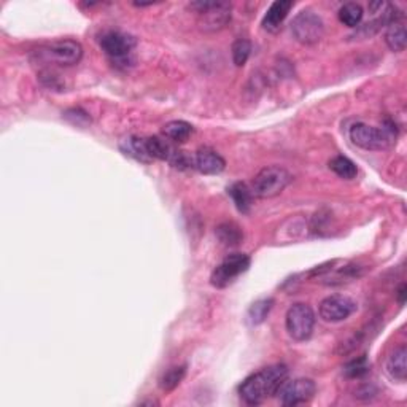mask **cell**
Instances as JSON below:
<instances>
[{
	"label": "cell",
	"instance_id": "cell-7",
	"mask_svg": "<svg viewBox=\"0 0 407 407\" xmlns=\"http://www.w3.org/2000/svg\"><path fill=\"white\" fill-rule=\"evenodd\" d=\"M291 34L302 45L319 44L325 34V24L312 10H302L291 22Z\"/></svg>",
	"mask_w": 407,
	"mask_h": 407
},
{
	"label": "cell",
	"instance_id": "cell-4",
	"mask_svg": "<svg viewBox=\"0 0 407 407\" xmlns=\"http://www.w3.org/2000/svg\"><path fill=\"white\" fill-rule=\"evenodd\" d=\"M100 48L116 67L126 69L134 62L133 53L135 48V40L128 34L118 31L105 32L100 37Z\"/></svg>",
	"mask_w": 407,
	"mask_h": 407
},
{
	"label": "cell",
	"instance_id": "cell-17",
	"mask_svg": "<svg viewBox=\"0 0 407 407\" xmlns=\"http://www.w3.org/2000/svg\"><path fill=\"white\" fill-rule=\"evenodd\" d=\"M193 133H194L193 126L187 121H182V119H175V121L167 123L163 128V134L166 135V139L177 143L187 142Z\"/></svg>",
	"mask_w": 407,
	"mask_h": 407
},
{
	"label": "cell",
	"instance_id": "cell-18",
	"mask_svg": "<svg viewBox=\"0 0 407 407\" xmlns=\"http://www.w3.org/2000/svg\"><path fill=\"white\" fill-rule=\"evenodd\" d=\"M215 234H217L218 241L226 245V247H236V245L241 243L243 239L242 229L236 223H232V221L221 223L217 227V231H215Z\"/></svg>",
	"mask_w": 407,
	"mask_h": 407
},
{
	"label": "cell",
	"instance_id": "cell-13",
	"mask_svg": "<svg viewBox=\"0 0 407 407\" xmlns=\"http://www.w3.org/2000/svg\"><path fill=\"white\" fill-rule=\"evenodd\" d=\"M291 7L293 4L290 0H277V2H274L271 7H269L265 18H262V27H265L267 32H277L279 29L282 27L286 16H288Z\"/></svg>",
	"mask_w": 407,
	"mask_h": 407
},
{
	"label": "cell",
	"instance_id": "cell-14",
	"mask_svg": "<svg viewBox=\"0 0 407 407\" xmlns=\"http://www.w3.org/2000/svg\"><path fill=\"white\" fill-rule=\"evenodd\" d=\"M119 148L126 154V156L134 158L135 161H140V163H152L153 158L148 152L147 147V139H142V137L137 135H129L124 137V139L119 142Z\"/></svg>",
	"mask_w": 407,
	"mask_h": 407
},
{
	"label": "cell",
	"instance_id": "cell-20",
	"mask_svg": "<svg viewBox=\"0 0 407 407\" xmlns=\"http://www.w3.org/2000/svg\"><path fill=\"white\" fill-rule=\"evenodd\" d=\"M272 305H274V301L271 298L260 299V301L251 304L248 312H247L248 325H251V326L261 325V323L267 319V315H269V312H271Z\"/></svg>",
	"mask_w": 407,
	"mask_h": 407
},
{
	"label": "cell",
	"instance_id": "cell-5",
	"mask_svg": "<svg viewBox=\"0 0 407 407\" xmlns=\"http://www.w3.org/2000/svg\"><path fill=\"white\" fill-rule=\"evenodd\" d=\"M199 13V27L204 32H218L231 21L232 7L227 2H194L191 4Z\"/></svg>",
	"mask_w": 407,
	"mask_h": 407
},
{
	"label": "cell",
	"instance_id": "cell-12",
	"mask_svg": "<svg viewBox=\"0 0 407 407\" xmlns=\"http://www.w3.org/2000/svg\"><path fill=\"white\" fill-rule=\"evenodd\" d=\"M193 167L206 175H217L226 167V161L212 148H199L193 156Z\"/></svg>",
	"mask_w": 407,
	"mask_h": 407
},
{
	"label": "cell",
	"instance_id": "cell-15",
	"mask_svg": "<svg viewBox=\"0 0 407 407\" xmlns=\"http://www.w3.org/2000/svg\"><path fill=\"white\" fill-rule=\"evenodd\" d=\"M406 358H407V350H406L404 345H401V347H398V349H394L392 352V355L388 356V360H387V373H388V375L392 377L393 380L406 382V377H407Z\"/></svg>",
	"mask_w": 407,
	"mask_h": 407
},
{
	"label": "cell",
	"instance_id": "cell-10",
	"mask_svg": "<svg viewBox=\"0 0 407 407\" xmlns=\"http://www.w3.org/2000/svg\"><path fill=\"white\" fill-rule=\"evenodd\" d=\"M316 385L312 379H286L279 388V399L283 406H299L309 403L315 396Z\"/></svg>",
	"mask_w": 407,
	"mask_h": 407
},
{
	"label": "cell",
	"instance_id": "cell-23",
	"mask_svg": "<svg viewBox=\"0 0 407 407\" xmlns=\"http://www.w3.org/2000/svg\"><path fill=\"white\" fill-rule=\"evenodd\" d=\"M339 21L344 24L347 27H356L360 26V22L363 20V8L361 5L358 4H345L342 7L339 8Z\"/></svg>",
	"mask_w": 407,
	"mask_h": 407
},
{
	"label": "cell",
	"instance_id": "cell-1",
	"mask_svg": "<svg viewBox=\"0 0 407 407\" xmlns=\"http://www.w3.org/2000/svg\"><path fill=\"white\" fill-rule=\"evenodd\" d=\"M286 379H288V368L285 364H272L247 377L239 388V393L247 404H261L262 401L277 394L279 388Z\"/></svg>",
	"mask_w": 407,
	"mask_h": 407
},
{
	"label": "cell",
	"instance_id": "cell-19",
	"mask_svg": "<svg viewBox=\"0 0 407 407\" xmlns=\"http://www.w3.org/2000/svg\"><path fill=\"white\" fill-rule=\"evenodd\" d=\"M406 39H407V35H406V27L403 22L401 21L392 22L390 26H388L387 34H385V41L392 51L394 53L404 51Z\"/></svg>",
	"mask_w": 407,
	"mask_h": 407
},
{
	"label": "cell",
	"instance_id": "cell-26",
	"mask_svg": "<svg viewBox=\"0 0 407 407\" xmlns=\"http://www.w3.org/2000/svg\"><path fill=\"white\" fill-rule=\"evenodd\" d=\"M406 290H407V286L404 283L399 286V290H398V301H399V304L406 302Z\"/></svg>",
	"mask_w": 407,
	"mask_h": 407
},
{
	"label": "cell",
	"instance_id": "cell-2",
	"mask_svg": "<svg viewBox=\"0 0 407 407\" xmlns=\"http://www.w3.org/2000/svg\"><path fill=\"white\" fill-rule=\"evenodd\" d=\"M291 173L280 166H267L256 173L251 180V193L260 199H272L283 193L291 183Z\"/></svg>",
	"mask_w": 407,
	"mask_h": 407
},
{
	"label": "cell",
	"instance_id": "cell-25",
	"mask_svg": "<svg viewBox=\"0 0 407 407\" xmlns=\"http://www.w3.org/2000/svg\"><path fill=\"white\" fill-rule=\"evenodd\" d=\"M344 373L347 377H349V379H360V377L366 375L369 373V363L366 358L361 356V358H358V360H353L347 364V366L344 368Z\"/></svg>",
	"mask_w": 407,
	"mask_h": 407
},
{
	"label": "cell",
	"instance_id": "cell-6",
	"mask_svg": "<svg viewBox=\"0 0 407 407\" xmlns=\"http://www.w3.org/2000/svg\"><path fill=\"white\" fill-rule=\"evenodd\" d=\"M285 325L291 339L298 340V342L310 339L315 328V314L312 307L304 302L291 305L286 312Z\"/></svg>",
	"mask_w": 407,
	"mask_h": 407
},
{
	"label": "cell",
	"instance_id": "cell-22",
	"mask_svg": "<svg viewBox=\"0 0 407 407\" xmlns=\"http://www.w3.org/2000/svg\"><path fill=\"white\" fill-rule=\"evenodd\" d=\"M329 169H331L338 177L344 178V180H352L356 177L358 169L355 163L347 156H336L329 161Z\"/></svg>",
	"mask_w": 407,
	"mask_h": 407
},
{
	"label": "cell",
	"instance_id": "cell-24",
	"mask_svg": "<svg viewBox=\"0 0 407 407\" xmlns=\"http://www.w3.org/2000/svg\"><path fill=\"white\" fill-rule=\"evenodd\" d=\"M231 53H232V61H234V64L237 65V67H242V65H245V62L248 61V58L251 55V44L245 39H239L234 41V44H232Z\"/></svg>",
	"mask_w": 407,
	"mask_h": 407
},
{
	"label": "cell",
	"instance_id": "cell-3",
	"mask_svg": "<svg viewBox=\"0 0 407 407\" xmlns=\"http://www.w3.org/2000/svg\"><path fill=\"white\" fill-rule=\"evenodd\" d=\"M350 140L355 143L356 147L363 149H387L392 145L393 140L396 139V129L393 124H387L384 128H374V126L355 123L350 128Z\"/></svg>",
	"mask_w": 407,
	"mask_h": 407
},
{
	"label": "cell",
	"instance_id": "cell-8",
	"mask_svg": "<svg viewBox=\"0 0 407 407\" xmlns=\"http://www.w3.org/2000/svg\"><path fill=\"white\" fill-rule=\"evenodd\" d=\"M250 267V258L243 253H232L220 262V265L213 269L211 275V283L215 288H226L231 283H234V280L247 272Z\"/></svg>",
	"mask_w": 407,
	"mask_h": 407
},
{
	"label": "cell",
	"instance_id": "cell-9",
	"mask_svg": "<svg viewBox=\"0 0 407 407\" xmlns=\"http://www.w3.org/2000/svg\"><path fill=\"white\" fill-rule=\"evenodd\" d=\"M39 56L46 62H55L59 65H75L81 61L83 46L75 40H58L53 44L40 48Z\"/></svg>",
	"mask_w": 407,
	"mask_h": 407
},
{
	"label": "cell",
	"instance_id": "cell-21",
	"mask_svg": "<svg viewBox=\"0 0 407 407\" xmlns=\"http://www.w3.org/2000/svg\"><path fill=\"white\" fill-rule=\"evenodd\" d=\"M187 375V366H172L161 375L159 388L163 392H172L182 384V380Z\"/></svg>",
	"mask_w": 407,
	"mask_h": 407
},
{
	"label": "cell",
	"instance_id": "cell-11",
	"mask_svg": "<svg viewBox=\"0 0 407 407\" xmlns=\"http://www.w3.org/2000/svg\"><path fill=\"white\" fill-rule=\"evenodd\" d=\"M355 310H356L355 301L342 295H333L325 298L320 302L319 307L320 316L328 323H338L347 320Z\"/></svg>",
	"mask_w": 407,
	"mask_h": 407
},
{
	"label": "cell",
	"instance_id": "cell-16",
	"mask_svg": "<svg viewBox=\"0 0 407 407\" xmlns=\"http://www.w3.org/2000/svg\"><path fill=\"white\" fill-rule=\"evenodd\" d=\"M227 193H229L232 202H234L236 208L241 213H248L251 206H253V193H251V188H248V185H245L242 182L232 183L229 188H227Z\"/></svg>",
	"mask_w": 407,
	"mask_h": 407
}]
</instances>
